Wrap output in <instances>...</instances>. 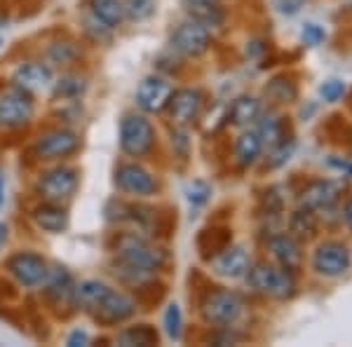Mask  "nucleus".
<instances>
[{"label": "nucleus", "instance_id": "f257e3e1", "mask_svg": "<svg viewBox=\"0 0 352 347\" xmlns=\"http://www.w3.org/2000/svg\"><path fill=\"white\" fill-rule=\"evenodd\" d=\"M113 254H116L120 265L134 267V270L141 272H151V275L160 272L167 265V251L151 244L139 232H122V235H118Z\"/></svg>", "mask_w": 352, "mask_h": 347}, {"label": "nucleus", "instance_id": "f03ea898", "mask_svg": "<svg viewBox=\"0 0 352 347\" xmlns=\"http://www.w3.org/2000/svg\"><path fill=\"white\" fill-rule=\"evenodd\" d=\"M247 282L254 291L270 295L275 300H289L296 293V277L292 270L280 265H268V263H256L249 267Z\"/></svg>", "mask_w": 352, "mask_h": 347}, {"label": "nucleus", "instance_id": "7ed1b4c3", "mask_svg": "<svg viewBox=\"0 0 352 347\" xmlns=\"http://www.w3.org/2000/svg\"><path fill=\"white\" fill-rule=\"evenodd\" d=\"M155 146V127L141 113H127L120 120V150L132 160L146 157Z\"/></svg>", "mask_w": 352, "mask_h": 347}, {"label": "nucleus", "instance_id": "20e7f679", "mask_svg": "<svg viewBox=\"0 0 352 347\" xmlns=\"http://www.w3.org/2000/svg\"><path fill=\"white\" fill-rule=\"evenodd\" d=\"M33 113H36V101L31 92L16 85L0 92V129H8V132L24 129L33 120Z\"/></svg>", "mask_w": 352, "mask_h": 347}, {"label": "nucleus", "instance_id": "39448f33", "mask_svg": "<svg viewBox=\"0 0 352 347\" xmlns=\"http://www.w3.org/2000/svg\"><path fill=\"white\" fill-rule=\"evenodd\" d=\"M78 186H80V172L76 167L59 164V167L47 169L45 174H41V179L36 183V192L45 202L64 204L78 192Z\"/></svg>", "mask_w": 352, "mask_h": 347}, {"label": "nucleus", "instance_id": "423d86ee", "mask_svg": "<svg viewBox=\"0 0 352 347\" xmlns=\"http://www.w3.org/2000/svg\"><path fill=\"white\" fill-rule=\"evenodd\" d=\"M242 298L230 289H217V291H209L207 298L202 300V320L212 326L219 328H230L232 324L240 320L242 315Z\"/></svg>", "mask_w": 352, "mask_h": 347}, {"label": "nucleus", "instance_id": "0eeeda50", "mask_svg": "<svg viewBox=\"0 0 352 347\" xmlns=\"http://www.w3.org/2000/svg\"><path fill=\"white\" fill-rule=\"evenodd\" d=\"M113 183L122 195L136 197V200H144V197H153L157 192V179L153 176L144 164L139 162H120L113 172Z\"/></svg>", "mask_w": 352, "mask_h": 347}, {"label": "nucleus", "instance_id": "6e6552de", "mask_svg": "<svg viewBox=\"0 0 352 347\" xmlns=\"http://www.w3.org/2000/svg\"><path fill=\"white\" fill-rule=\"evenodd\" d=\"M80 150V136L73 129L59 127L52 132H45L38 136L36 146H33V155L41 162H61L68 160L71 155Z\"/></svg>", "mask_w": 352, "mask_h": 347}, {"label": "nucleus", "instance_id": "1a4fd4ad", "mask_svg": "<svg viewBox=\"0 0 352 347\" xmlns=\"http://www.w3.org/2000/svg\"><path fill=\"white\" fill-rule=\"evenodd\" d=\"M47 267L50 263L36 251H16L5 260V270H8L10 277L24 289L43 287Z\"/></svg>", "mask_w": 352, "mask_h": 347}, {"label": "nucleus", "instance_id": "9d476101", "mask_svg": "<svg viewBox=\"0 0 352 347\" xmlns=\"http://www.w3.org/2000/svg\"><path fill=\"white\" fill-rule=\"evenodd\" d=\"M352 265V251L343 242H322L312 251V270L320 277L327 280H336V277L345 275Z\"/></svg>", "mask_w": 352, "mask_h": 347}, {"label": "nucleus", "instance_id": "9b49d317", "mask_svg": "<svg viewBox=\"0 0 352 347\" xmlns=\"http://www.w3.org/2000/svg\"><path fill=\"white\" fill-rule=\"evenodd\" d=\"M169 45H172L176 54L186 56V59H197V56L207 54V49L212 47V33H209L207 26L190 19L174 28Z\"/></svg>", "mask_w": 352, "mask_h": 347}, {"label": "nucleus", "instance_id": "f8f14e48", "mask_svg": "<svg viewBox=\"0 0 352 347\" xmlns=\"http://www.w3.org/2000/svg\"><path fill=\"white\" fill-rule=\"evenodd\" d=\"M169 117L176 129H188L202 117L204 94L200 89H174L172 99L167 104Z\"/></svg>", "mask_w": 352, "mask_h": 347}, {"label": "nucleus", "instance_id": "ddd939ff", "mask_svg": "<svg viewBox=\"0 0 352 347\" xmlns=\"http://www.w3.org/2000/svg\"><path fill=\"white\" fill-rule=\"evenodd\" d=\"M174 94V85L162 76H148L139 82L136 87V106L148 115H157V113L167 111V104Z\"/></svg>", "mask_w": 352, "mask_h": 347}, {"label": "nucleus", "instance_id": "4468645a", "mask_svg": "<svg viewBox=\"0 0 352 347\" xmlns=\"http://www.w3.org/2000/svg\"><path fill=\"white\" fill-rule=\"evenodd\" d=\"M134 315H136V300L132 295L111 289L106 293V298L96 305V310L92 312V320L99 322L101 326H120V324L132 320Z\"/></svg>", "mask_w": 352, "mask_h": 347}, {"label": "nucleus", "instance_id": "2eb2a0df", "mask_svg": "<svg viewBox=\"0 0 352 347\" xmlns=\"http://www.w3.org/2000/svg\"><path fill=\"white\" fill-rule=\"evenodd\" d=\"M212 267L223 280H242L249 272V267H252V258H249L244 247H232V244H228L217 256H212Z\"/></svg>", "mask_w": 352, "mask_h": 347}, {"label": "nucleus", "instance_id": "dca6fc26", "mask_svg": "<svg viewBox=\"0 0 352 347\" xmlns=\"http://www.w3.org/2000/svg\"><path fill=\"white\" fill-rule=\"evenodd\" d=\"M31 219L38 230L47 232V235H61L68 230V209L61 202H41L33 207Z\"/></svg>", "mask_w": 352, "mask_h": 347}, {"label": "nucleus", "instance_id": "f3484780", "mask_svg": "<svg viewBox=\"0 0 352 347\" xmlns=\"http://www.w3.org/2000/svg\"><path fill=\"white\" fill-rule=\"evenodd\" d=\"M12 85L26 89V92H38V89H47L52 85V68L41 61H26L19 64L12 73Z\"/></svg>", "mask_w": 352, "mask_h": 347}, {"label": "nucleus", "instance_id": "a211bd4d", "mask_svg": "<svg viewBox=\"0 0 352 347\" xmlns=\"http://www.w3.org/2000/svg\"><path fill=\"white\" fill-rule=\"evenodd\" d=\"M268 251L280 267L296 272L300 263H303V251H300V242L296 237L287 235H272L268 240Z\"/></svg>", "mask_w": 352, "mask_h": 347}, {"label": "nucleus", "instance_id": "6ab92c4d", "mask_svg": "<svg viewBox=\"0 0 352 347\" xmlns=\"http://www.w3.org/2000/svg\"><path fill=\"white\" fill-rule=\"evenodd\" d=\"M73 275L66 270L64 265H50L47 267V275H45V282H43V289L45 293L50 295L56 303H68L73 305Z\"/></svg>", "mask_w": 352, "mask_h": 347}, {"label": "nucleus", "instance_id": "aec40b11", "mask_svg": "<svg viewBox=\"0 0 352 347\" xmlns=\"http://www.w3.org/2000/svg\"><path fill=\"white\" fill-rule=\"evenodd\" d=\"M109 291H111L109 284H104L99 280H85V282L73 287V307H78V310L92 315V312L96 310V305L106 298V293Z\"/></svg>", "mask_w": 352, "mask_h": 347}, {"label": "nucleus", "instance_id": "412c9836", "mask_svg": "<svg viewBox=\"0 0 352 347\" xmlns=\"http://www.w3.org/2000/svg\"><path fill=\"white\" fill-rule=\"evenodd\" d=\"M261 113L263 111H261V101L256 96L244 94V96H237V99L228 106V122L240 129H247L258 122Z\"/></svg>", "mask_w": 352, "mask_h": 347}, {"label": "nucleus", "instance_id": "4be33fe9", "mask_svg": "<svg viewBox=\"0 0 352 347\" xmlns=\"http://www.w3.org/2000/svg\"><path fill=\"white\" fill-rule=\"evenodd\" d=\"M338 197V188L331 183V181H312V183L305 188L303 195H300V207L305 209H329Z\"/></svg>", "mask_w": 352, "mask_h": 347}, {"label": "nucleus", "instance_id": "5701e85b", "mask_svg": "<svg viewBox=\"0 0 352 347\" xmlns=\"http://www.w3.org/2000/svg\"><path fill=\"white\" fill-rule=\"evenodd\" d=\"M261 153H263V141L258 132H242L235 139V162L237 167L247 169L258 162Z\"/></svg>", "mask_w": 352, "mask_h": 347}, {"label": "nucleus", "instance_id": "b1692460", "mask_svg": "<svg viewBox=\"0 0 352 347\" xmlns=\"http://www.w3.org/2000/svg\"><path fill=\"white\" fill-rule=\"evenodd\" d=\"M265 99L277 106L294 104L298 99V82L292 76H277L265 85Z\"/></svg>", "mask_w": 352, "mask_h": 347}, {"label": "nucleus", "instance_id": "393cba45", "mask_svg": "<svg viewBox=\"0 0 352 347\" xmlns=\"http://www.w3.org/2000/svg\"><path fill=\"white\" fill-rule=\"evenodd\" d=\"M89 10L96 21L106 28H118L124 21V3L122 0H89Z\"/></svg>", "mask_w": 352, "mask_h": 347}, {"label": "nucleus", "instance_id": "a878e982", "mask_svg": "<svg viewBox=\"0 0 352 347\" xmlns=\"http://www.w3.org/2000/svg\"><path fill=\"white\" fill-rule=\"evenodd\" d=\"M157 340H160V335L151 324H134V326H127L118 333V345L124 347H151L157 345Z\"/></svg>", "mask_w": 352, "mask_h": 347}, {"label": "nucleus", "instance_id": "bb28decb", "mask_svg": "<svg viewBox=\"0 0 352 347\" xmlns=\"http://www.w3.org/2000/svg\"><path fill=\"white\" fill-rule=\"evenodd\" d=\"M87 89V78L76 76V73H68V76H61L59 80L52 82V94L54 99L61 101H78Z\"/></svg>", "mask_w": 352, "mask_h": 347}, {"label": "nucleus", "instance_id": "cd10ccee", "mask_svg": "<svg viewBox=\"0 0 352 347\" xmlns=\"http://www.w3.org/2000/svg\"><path fill=\"white\" fill-rule=\"evenodd\" d=\"M317 232V214L312 209L300 207L298 212L292 214L289 219V235L296 237V240H310L312 235Z\"/></svg>", "mask_w": 352, "mask_h": 347}, {"label": "nucleus", "instance_id": "c85d7f7f", "mask_svg": "<svg viewBox=\"0 0 352 347\" xmlns=\"http://www.w3.org/2000/svg\"><path fill=\"white\" fill-rule=\"evenodd\" d=\"M188 14L192 21L207 26V28H217L223 24L226 14L219 8V3H188Z\"/></svg>", "mask_w": 352, "mask_h": 347}, {"label": "nucleus", "instance_id": "c756f323", "mask_svg": "<svg viewBox=\"0 0 352 347\" xmlns=\"http://www.w3.org/2000/svg\"><path fill=\"white\" fill-rule=\"evenodd\" d=\"M78 56H80V49H78L76 43H52L47 49V59L52 61L56 66H71L73 61H78Z\"/></svg>", "mask_w": 352, "mask_h": 347}, {"label": "nucleus", "instance_id": "7c9ffc66", "mask_svg": "<svg viewBox=\"0 0 352 347\" xmlns=\"http://www.w3.org/2000/svg\"><path fill=\"white\" fill-rule=\"evenodd\" d=\"M155 0H124V19L132 21H148L155 14Z\"/></svg>", "mask_w": 352, "mask_h": 347}, {"label": "nucleus", "instance_id": "2f4dec72", "mask_svg": "<svg viewBox=\"0 0 352 347\" xmlns=\"http://www.w3.org/2000/svg\"><path fill=\"white\" fill-rule=\"evenodd\" d=\"M162 326H164L167 338H172V340L181 338V331H184V315H181V307L176 303L167 305V310H164V315H162Z\"/></svg>", "mask_w": 352, "mask_h": 347}, {"label": "nucleus", "instance_id": "473e14b6", "mask_svg": "<svg viewBox=\"0 0 352 347\" xmlns=\"http://www.w3.org/2000/svg\"><path fill=\"white\" fill-rule=\"evenodd\" d=\"M186 195H188V202H190L192 209H200V207H204V204L209 202V197H212V186L197 179V181H192V183L188 186Z\"/></svg>", "mask_w": 352, "mask_h": 347}, {"label": "nucleus", "instance_id": "72a5a7b5", "mask_svg": "<svg viewBox=\"0 0 352 347\" xmlns=\"http://www.w3.org/2000/svg\"><path fill=\"white\" fill-rule=\"evenodd\" d=\"M292 153H294V141L289 139V141H282L280 146H275V148H270V155H268V167L270 169H277V167H282V164H287L289 162V157H292Z\"/></svg>", "mask_w": 352, "mask_h": 347}, {"label": "nucleus", "instance_id": "f704fd0d", "mask_svg": "<svg viewBox=\"0 0 352 347\" xmlns=\"http://www.w3.org/2000/svg\"><path fill=\"white\" fill-rule=\"evenodd\" d=\"M345 82L343 80H336V78H331V80H327L324 85L320 87V96L322 101H327V104H336L345 96Z\"/></svg>", "mask_w": 352, "mask_h": 347}, {"label": "nucleus", "instance_id": "c9c22d12", "mask_svg": "<svg viewBox=\"0 0 352 347\" xmlns=\"http://www.w3.org/2000/svg\"><path fill=\"white\" fill-rule=\"evenodd\" d=\"M300 38H303V43L308 45V47H320V45L327 41V31L317 24H305L303 31H300Z\"/></svg>", "mask_w": 352, "mask_h": 347}, {"label": "nucleus", "instance_id": "e433bc0d", "mask_svg": "<svg viewBox=\"0 0 352 347\" xmlns=\"http://www.w3.org/2000/svg\"><path fill=\"white\" fill-rule=\"evenodd\" d=\"M89 343V335H87V331H71V335L66 338V345L68 347H78V345H87Z\"/></svg>", "mask_w": 352, "mask_h": 347}, {"label": "nucleus", "instance_id": "4c0bfd02", "mask_svg": "<svg viewBox=\"0 0 352 347\" xmlns=\"http://www.w3.org/2000/svg\"><path fill=\"white\" fill-rule=\"evenodd\" d=\"M343 219H345V225L352 230V200L345 204V209H343Z\"/></svg>", "mask_w": 352, "mask_h": 347}, {"label": "nucleus", "instance_id": "58836bf2", "mask_svg": "<svg viewBox=\"0 0 352 347\" xmlns=\"http://www.w3.org/2000/svg\"><path fill=\"white\" fill-rule=\"evenodd\" d=\"M331 164H333V167H338V169H343V172L345 174H350L352 176V162H340V160H331Z\"/></svg>", "mask_w": 352, "mask_h": 347}, {"label": "nucleus", "instance_id": "ea45409f", "mask_svg": "<svg viewBox=\"0 0 352 347\" xmlns=\"http://www.w3.org/2000/svg\"><path fill=\"white\" fill-rule=\"evenodd\" d=\"M5 242H8V227H5V223H0V249L5 247Z\"/></svg>", "mask_w": 352, "mask_h": 347}, {"label": "nucleus", "instance_id": "a19ab883", "mask_svg": "<svg viewBox=\"0 0 352 347\" xmlns=\"http://www.w3.org/2000/svg\"><path fill=\"white\" fill-rule=\"evenodd\" d=\"M5 202V181H3V174H0V207Z\"/></svg>", "mask_w": 352, "mask_h": 347}, {"label": "nucleus", "instance_id": "79ce46f5", "mask_svg": "<svg viewBox=\"0 0 352 347\" xmlns=\"http://www.w3.org/2000/svg\"><path fill=\"white\" fill-rule=\"evenodd\" d=\"M186 3H219V0H186Z\"/></svg>", "mask_w": 352, "mask_h": 347}, {"label": "nucleus", "instance_id": "37998d69", "mask_svg": "<svg viewBox=\"0 0 352 347\" xmlns=\"http://www.w3.org/2000/svg\"><path fill=\"white\" fill-rule=\"evenodd\" d=\"M0 43H3V41H0Z\"/></svg>", "mask_w": 352, "mask_h": 347}]
</instances>
